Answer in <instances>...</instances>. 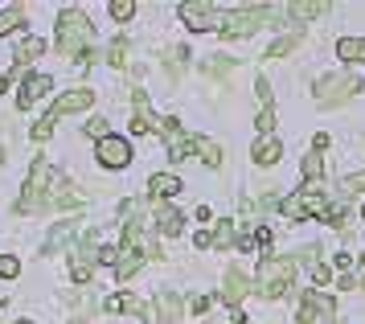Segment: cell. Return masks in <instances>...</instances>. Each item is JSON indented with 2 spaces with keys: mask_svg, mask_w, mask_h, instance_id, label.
<instances>
[{
  "mask_svg": "<svg viewBox=\"0 0 365 324\" xmlns=\"http://www.w3.org/2000/svg\"><path fill=\"white\" fill-rule=\"evenodd\" d=\"M66 206H83V193L53 164L37 161L29 168L25 193L17 197V213H53V210H66Z\"/></svg>",
  "mask_w": 365,
  "mask_h": 324,
  "instance_id": "1",
  "label": "cell"
},
{
  "mask_svg": "<svg viewBox=\"0 0 365 324\" xmlns=\"http://www.w3.org/2000/svg\"><path fill=\"white\" fill-rule=\"evenodd\" d=\"M91 37H95V25L86 21L83 9H62L58 16V49L66 58H78V62H91Z\"/></svg>",
  "mask_w": 365,
  "mask_h": 324,
  "instance_id": "2",
  "label": "cell"
},
{
  "mask_svg": "<svg viewBox=\"0 0 365 324\" xmlns=\"http://www.w3.org/2000/svg\"><path fill=\"white\" fill-rule=\"evenodd\" d=\"M259 295L263 300H279L287 288H296V259H275V255H267L259 263Z\"/></svg>",
  "mask_w": 365,
  "mask_h": 324,
  "instance_id": "3",
  "label": "cell"
},
{
  "mask_svg": "<svg viewBox=\"0 0 365 324\" xmlns=\"http://www.w3.org/2000/svg\"><path fill=\"white\" fill-rule=\"evenodd\" d=\"M279 213L283 218H292V222L324 218V213H329V197L320 193V189H299V193H292V197H283L279 201Z\"/></svg>",
  "mask_w": 365,
  "mask_h": 324,
  "instance_id": "4",
  "label": "cell"
},
{
  "mask_svg": "<svg viewBox=\"0 0 365 324\" xmlns=\"http://www.w3.org/2000/svg\"><path fill=\"white\" fill-rule=\"evenodd\" d=\"M357 91H361V79L357 74H324V79L316 82V103L320 107H341Z\"/></svg>",
  "mask_w": 365,
  "mask_h": 324,
  "instance_id": "5",
  "label": "cell"
},
{
  "mask_svg": "<svg viewBox=\"0 0 365 324\" xmlns=\"http://www.w3.org/2000/svg\"><path fill=\"white\" fill-rule=\"evenodd\" d=\"M267 16H271V4H247V9H238V13H226L222 37H250V33L263 29Z\"/></svg>",
  "mask_w": 365,
  "mask_h": 324,
  "instance_id": "6",
  "label": "cell"
},
{
  "mask_svg": "<svg viewBox=\"0 0 365 324\" xmlns=\"http://www.w3.org/2000/svg\"><path fill=\"white\" fill-rule=\"evenodd\" d=\"M181 21L189 25L193 33H205V29H222V4L217 0H185L181 4Z\"/></svg>",
  "mask_w": 365,
  "mask_h": 324,
  "instance_id": "7",
  "label": "cell"
},
{
  "mask_svg": "<svg viewBox=\"0 0 365 324\" xmlns=\"http://www.w3.org/2000/svg\"><path fill=\"white\" fill-rule=\"evenodd\" d=\"M296 320L299 324H332V320H336V304H332L324 292H304V295H299Z\"/></svg>",
  "mask_w": 365,
  "mask_h": 324,
  "instance_id": "8",
  "label": "cell"
},
{
  "mask_svg": "<svg viewBox=\"0 0 365 324\" xmlns=\"http://www.w3.org/2000/svg\"><path fill=\"white\" fill-rule=\"evenodd\" d=\"M95 156H99L103 168H128L132 164V140L128 136H107V140H99Z\"/></svg>",
  "mask_w": 365,
  "mask_h": 324,
  "instance_id": "9",
  "label": "cell"
},
{
  "mask_svg": "<svg viewBox=\"0 0 365 324\" xmlns=\"http://www.w3.org/2000/svg\"><path fill=\"white\" fill-rule=\"evenodd\" d=\"M160 136L168 140V152H173V161H193V136H185L181 131V119H160Z\"/></svg>",
  "mask_w": 365,
  "mask_h": 324,
  "instance_id": "10",
  "label": "cell"
},
{
  "mask_svg": "<svg viewBox=\"0 0 365 324\" xmlns=\"http://www.w3.org/2000/svg\"><path fill=\"white\" fill-rule=\"evenodd\" d=\"M329 13L324 0H292V4H271V16H287V21H316Z\"/></svg>",
  "mask_w": 365,
  "mask_h": 324,
  "instance_id": "11",
  "label": "cell"
},
{
  "mask_svg": "<svg viewBox=\"0 0 365 324\" xmlns=\"http://www.w3.org/2000/svg\"><path fill=\"white\" fill-rule=\"evenodd\" d=\"M95 103V91H66V95L53 98L50 107V119H62V115H74V111H86Z\"/></svg>",
  "mask_w": 365,
  "mask_h": 324,
  "instance_id": "12",
  "label": "cell"
},
{
  "mask_svg": "<svg viewBox=\"0 0 365 324\" xmlns=\"http://www.w3.org/2000/svg\"><path fill=\"white\" fill-rule=\"evenodd\" d=\"M132 107H135V119H132V131L144 136V131H160V119L152 115V103L144 91H132Z\"/></svg>",
  "mask_w": 365,
  "mask_h": 324,
  "instance_id": "13",
  "label": "cell"
},
{
  "mask_svg": "<svg viewBox=\"0 0 365 324\" xmlns=\"http://www.w3.org/2000/svg\"><path fill=\"white\" fill-rule=\"evenodd\" d=\"M255 91H259V136H271V128H275V98H271V82L259 79L255 82Z\"/></svg>",
  "mask_w": 365,
  "mask_h": 324,
  "instance_id": "14",
  "label": "cell"
},
{
  "mask_svg": "<svg viewBox=\"0 0 365 324\" xmlns=\"http://www.w3.org/2000/svg\"><path fill=\"white\" fill-rule=\"evenodd\" d=\"M152 308H156V324H181V300L173 292H156Z\"/></svg>",
  "mask_w": 365,
  "mask_h": 324,
  "instance_id": "15",
  "label": "cell"
},
{
  "mask_svg": "<svg viewBox=\"0 0 365 324\" xmlns=\"http://www.w3.org/2000/svg\"><path fill=\"white\" fill-rule=\"evenodd\" d=\"M247 292H250V279L242 275L238 267H230V271H226V288H222V300H226L230 308H238V304H242V295H247Z\"/></svg>",
  "mask_w": 365,
  "mask_h": 324,
  "instance_id": "16",
  "label": "cell"
},
{
  "mask_svg": "<svg viewBox=\"0 0 365 324\" xmlns=\"http://www.w3.org/2000/svg\"><path fill=\"white\" fill-rule=\"evenodd\" d=\"M50 86H53V82L46 79V74H34V79H25V82H21V95H17V107H25V111H29L37 98L50 91Z\"/></svg>",
  "mask_w": 365,
  "mask_h": 324,
  "instance_id": "17",
  "label": "cell"
},
{
  "mask_svg": "<svg viewBox=\"0 0 365 324\" xmlns=\"http://www.w3.org/2000/svg\"><path fill=\"white\" fill-rule=\"evenodd\" d=\"M148 259V250H144V246H128V250H123V246H119V263H115V275L119 279H132L135 271H140V263Z\"/></svg>",
  "mask_w": 365,
  "mask_h": 324,
  "instance_id": "18",
  "label": "cell"
},
{
  "mask_svg": "<svg viewBox=\"0 0 365 324\" xmlns=\"http://www.w3.org/2000/svg\"><path fill=\"white\" fill-rule=\"evenodd\" d=\"M296 259L304 263L308 271H312V279L320 283V288H329V283H332V267H329V263H320V259H316V250H312V246H304V250H299Z\"/></svg>",
  "mask_w": 365,
  "mask_h": 324,
  "instance_id": "19",
  "label": "cell"
},
{
  "mask_svg": "<svg viewBox=\"0 0 365 324\" xmlns=\"http://www.w3.org/2000/svg\"><path fill=\"white\" fill-rule=\"evenodd\" d=\"M250 156H255V164H275V161L283 156V144L275 140V136H259Z\"/></svg>",
  "mask_w": 365,
  "mask_h": 324,
  "instance_id": "20",
  "label": "cell"
},
{
  "mask_svg": "<svg viewBox=\"0 0 365 324\" xmlns=\"http://www.w3.org/2000/svg\"><path fill=\"white\" fill-rule=\"evenodd\" d=\"M336 58L349 66H361L365 62V37H341L336 41Z\"/></svg>",
  "mask_w": 365,
  "mask_h": 324,
  "instance_id": "21",
  "label": "cell"
},
{
  "mask_svg": "<svg viewBox=\"0 0 365 324\" xmlns=\"http://www.w3.org/2000/svg\"><path fill=\"white\" fill-rule=\"evenodd\" d=\"M70 275H74V283H91V275H95L91 246H83V250H74V255H70Z\"/></svg>",
  "mask_w": 365,
  "mask_h": 324,
  "instance_id": "22",
  "label": "cell"
},
{
  "mask_svg": "<svg viewBox=\"0 0 365 324\" xmlns=\"http://www.w3.org/2000/svg\"><path fill=\"white\" fill-rule=\"evenodd\" d=\"M152 226H156V234H168V238H173V234H181L185 218H181L177 210H168V206H160V210H156V222H152Z\"/></svg>",
  "mask_w": 365,
  "mask_h": 324,
  "instance_id": "23",
  "label": "cell"
},
{
  "mask_svg": "<svg viewBox=\"0 0 365 324\" xmlns=\"http://www.w3.org/2000/svg\"><path fill=\"white\" fill-rule=\"evenodd\" d=\"M148 189H152V201H160V197L181 193V181L173 177V173H156V177L148 181Z\"/></svg>",
  "mask_w": 365,
  "mask_h": 324,
  "instance_id": "24",
  "label": "cell"
},
{
  "mask_svg": "<svg viewBox=\"0 0 365 324\" xmlns=\"http://www.w3.org/2000/svg\"><path fill=\"white\" fill-rule=\"evenodd\" d=\"M299 41H304V33H299V29L283 33V37H275V41H271V49H267V58H287V54H292V49L299 46Z\"/></svg>",
  "mask_w": 365,
  "mask_h": 324,
  "instance_id": "25",
  "label": "cell"
},
{
  "mask_svg": "<svg viewBox=\"0 0 365 324\" xmlns=\"http://www.w3.org/2000/svg\"><path fill=\"white\" fill-rule=\"evenodd\" d=\"M193 152H201V161L210 164V168L222 164V148H217L214 140H205V136H193Z\"/></svg>",
  "mask_w": 365,
  "mask_h": 324,
  "instance_id": "26",
  "label": "cell"
},
{
  "mask_svg": "<svg viewBox=\"0 0 365 324\" xmlns=\"http://www.w3.org/2000/svg\"><path fill=\"white\" fill-rule=\"evenodd\" d=\"M107 312H132V316H144V304H140L135 295L119 292V295H111V300H107Z\"/></svg>",
  "mask_w": 365,
  "mask_h": 324,
  "instance_id": "27",
  "label": "cell"
},
{
  "mask_svg": "<svg viewBox=\"0 0 365 324\" xmlns=\"http://www.w3.org/2000/svg\"><path fill=\"white\" fill-rule=\"evenodd\" d=\"M41 54H46V41H41V37H25L21 49H17V66H29L34 58H41Z\"/></svg>",
  "mask_w": 365,
  "mask_h": 324,
  "instance_id": "28",
  "label": "cell"
},
{
  "mask_svg": "<svg viewBox=\"0 0 365 324\" xmlns=\"http://www.w3.org/2000/svg\"><path fill=\"white\" fill-rule=\"evenodd\" d=\"M320 173H324V156H320V152H308V156H304V181H308L304 189H316Z\"/></svg>",
  "mask_w": 365,
  "mask_h": 324,
  "instance_id": "29",
  "label": "cell"
},
{
  "mask_svg": "<svg viewBox=\"0 0 365 324\" xmlns=\"http://www.w3.org/2000/svg\"><path fill=\"white\" fill-rule=\"evenodd\" d=\"M70 234H74V222H58V226L50 230V238H46V255H53V250L66 243Z\"/></svg>",
  "mask_w": 365,
  "mask_h": 324,
  "instance_id": "30",
  "label": "cell"
},
{
  "mask_svg": "<svg viewBox=\"0 0 365 324\" xmlns=\"http://www.w3.org/2000/svg\"><path fill=\"white\" fill-rule=\"evenodd\" d=\"M17 25H25V9L13 4V9H4V13H0V37H4V33H13Z\"/></svg>",
  "mask_w": 365,
  "mask_h": 324,
  "instance_id": "31",
  "label": "cell"
},
{
  "mask_svg": "<svg viewBox=\"0 0 365 324\" xmlns=\"http://www.w3.org/2000/svg\"><path fill=\"white\" fill-rule=\"evenodd\" d=\"M185 62H189V49H185V46H173V49H168V74H173V79H181V74H185Z\"/></svg>",
  "mask_w": 365,
  "mask_h": 324,
  "instance_id": "32",
  "label": "cell"
},
{
  "mask_svg": "<svg viewBox=\"0 0 365 324\" xmlns=\"http://www.w3.org/2000/svg\"><path fill=\"white\" fill-rule=\"evenodd\" d=\"M107 62L111 66H128V33H119L115 41L107 46Z\"/></svg>",
  "mask_w": 365,
  "mask_h": 324,
  "instance_id": "33",
  "label": "cell"
},
{
  "mask_svg": "<svg viewBox=\"0 0 365 324\" xmlns=\"http://www.w3.org/2000/svg\"><path fill=\"white\" fill-rule=\"evenodd\" d=\"M201 70H205L210 79H226V74L234 70V58H205V66H201Z\"/></svg>",
  "mask_w": 365,
  "mask_h": 324,
  "instance_id": "34",
  "label": "cell"
},
{
  "mask_svg": "<svg viewBox=\"0 0 365 324\" xmlns=\"http://www.w3.org/2000/svg\"><path fill=\"white\" fill-rule=\"evenodd\" d=\"M214 246H222V250H230V246H234V222H217Z\"/></svg>",
  "mask_w": 365,
  "mask_h": 324,
  "instance_id": "35",
  "label": "cell"
},
{
  "mask_svg": "<svg viewBox=\"0 0 365 324\" xmlns=\"http://www.w3.org/2000/svg\"><path fill=\"white\" fill-rule=\"evenodd\" d=\"M324 222H329L332 230H345V226H349V210H345V206H329Z\"/></svg>",
  "mask_w": 365,
  "mask_h": 324,
  "instance_id": "36",
  "label": "cell"
},
{
  "mask_svg": "<svg viewBox=\"0 0 365 324\" xmlns=\"http://www.w3.org/2000/svg\"><path fill=\"white\" fill-rule=\"evenodd\" d=\"M132 13H135L132 0H111V16H115V21H132Z\"/></svg>",
  "mask_w": 365,
  "mask_h": 324,
  "instance_id": "37",
  "label": "cell"
},
{
  "mask_svg": "<svg viewBox=\"0 0 365 324\" xmlns=\"http://www.w3.org/2000/svg\"><path fill=\"white\" fill-rule=\"evenodd\" d=\"M50 136H53V119L46 115V119H37V123H34V140H37V144H46Z\"/></svg>",
  "mask_w": 365,
  "mask_h": 324,
  "instance_id": "38",
  "label": "cell"
},
{
  "mask_svg": "<svg viewBox=\"0 0 365 324\" xmlns=\"http://www.w3.org/2000/svg\"><path fill=\"white\" fill-rule=\"evenodd\" d=\"M17 271H21V263L13 255H0V279H13Z\"/></svg>",
  "mask_w": 365,
  "mask_h": 324,
  "instance_id": "39",
  "label": "cell"
},
{
  "mask_svg": "<svg viewBox=\"0 0 365 324\" xmlns=\"http://www.w3.org/2000/svg\"><path fill=\"white\" fill-rule=\"evenodd\" d=\"M95 263H107V267H115V263H119V246H99Z\"/></svg>",
  "mask_w": 365,
  "mask_h": 324,
  "instance_id": "40",
  "label": "cell"
},
{
  "mask_svg": "<svg viewBox=\"0 0 365 324\" xmlns=\"http://www.w3.org/2000/svg\"><path fill=\"white\" fill-rule=\"evenodd\" d=\"M86 136H91V140H107V136H111V131H107V128H103V119H91V123H86Z\"/></svg>",
  "mask_w": 365,
  "mask_h": 324,
  "instance_id": "41",
  "label": "cell"
},
{
  "mask_svg": "<svg viewBox=\"0 0 365 324\" xmlns=\"http://www.w3.org/2000/svg\"><path fill=\"white\" fill-rule=\"evenodd\" d=\"M345 193H349V197L365 193V173H357V177H349V181H345Z\"/></svg>",
  "mask_w": 365,
  "mask_h": 324,
  "instance_id": "42",
  "label": "cell"
},
{
  "mask_svg": "<svg viewBox=\"0 0 365 324\" xmlns=\"http://www.w3.org/2000/svg\"><path fill=\"white\" fill-rule=\"evenodd\" d=\"M349 267H353V255H336V271H345L349 275Z\"/></svg>",
  "mask_w": 365,
  "mask_h": 324,
  "instance_id": "43",
  "label": "cell"
},
{
  "mask_svg": "<svg viewBox=\"0 0 365 324\" xmlns=\"http://www.w3.org/2000/svg\"><path fill=\"white\" fill-rule=\"evenodd\" d=\"M193 243H197L201 250H210V246H214V234H197V238H193Z\"/></svg>",
  "mask_w": 365,
  "mask_h": 324,
  "instance_id": "44",
  "label": "cell"
},
{
  "mask_svg": "<svg viewBox=\"0 0 365 324\" xmlns=\"http://www.w3.org/2000/svg\"><path fill=\"white\" fill-rule=\"evenodd\" d=\"M205 308H210V295H197V300H193V312H197V316H201V312H205Z\"/></svg>",
  "mask_w": 365,
  "mask_h": 324,
  "instance_id": "45",
  "label": "cell"
},
{
  "mask_svg": "<svg viewBox=\"0 0 365 324\" xmlns=\"http://www.w3.org/2000/svg\"><path fill=\"white\" fill-rule=\"evenodd\" d=\"M4 82H9V79H4V74H0V91H4Z\"/></svg>",
  "mask_w": 365,
  "mask_h": 324,
  "instance_id": "46",
  "label": "cell"
},
{
  "mask_svg": "<svg viewBox=\"0 0 365 324\" xmlns=\"http://www.w3.org/2000/svg\"><path fill=\"white\" fill-rule=\"evenodd\" d=\"M0 161H4V148H0Z\"/></svg>",
  "mask_w": 365,
  "mask_h": 324,
  "instance_id": "47",
  "label": "cell"
},
{
  "mask_svg": "<svg viewBox=\"0 0 365 324\" xmlns=\"http://www.w3.org/2000/svg\"><path fill=\"white\" fill-rule=\"evenodd\" d=\"M70 324H83V320H70Z\"/></svg>",
  "mask_w": 365,
  "mask_h": 324,
  "instance_id": "48",
  "label": "cell"
},
{
  "mask_svg": "<svg viewBox=\"0 0 365 324\" xmlns=\"http://www.w3.org/2000/svg\"><path fill=\"white\" fill-rule=\"evenodd\" d=\"M361 267H365V255H361Z\"/></svg>",
  "mask_w": 365,
  "mask_h": 324,
  "instance_id": "49",
  "label": "cell"
},
{
  "mask_svg": "<svg viewBox=\"0 0 365 324\" xmlns=\"http://www.w3.org/2000/svg\"><path fill=\"white\" fill-rule=\"evenodd\" d=\"M17 324H29V320H17Z\"/></svg>",
  "mask_w": 365,
  "mask_h": 324,
  "instance_id": "50",
  "label": "cell"
}]
</instances>
